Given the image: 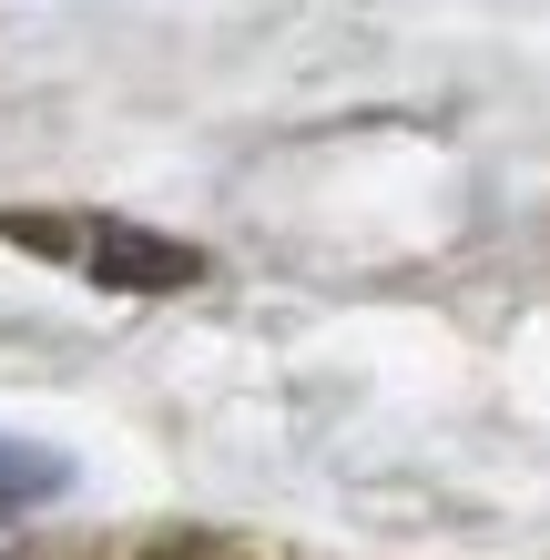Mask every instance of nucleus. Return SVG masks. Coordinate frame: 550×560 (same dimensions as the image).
<instances>
[{"mask_svg": "<svg viewBox=\"0 0 550 560\" xmlns=\"http://www.w3.org/2000/svg\"><path fill=\"white\" fill-rule=\"evenodd\" d=\"M61 479H72V469H61L51 448H31V439H0V500H11V510H21V500H51Z\"/></svg>", "mask_w": 550, "mask_h": 560, "instance_id": "f03ea898", "label": "nucleus"}, {"mask_svg": "<svg viewBox=\"0 0 550 560\" xmlns=\"http://www.w3.org/2000/svg\"><path fill=\"white\" fill-rule=\"evenodd\" d=\"M92 266L113 285H194V245H164V235H122V224H92Z\"/></svg>", "mask_w": 550, "mask_h": 560, "instance_id": "f257e3e1", "label": "nucleus"}]
</instances>
